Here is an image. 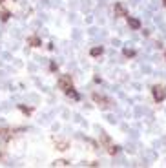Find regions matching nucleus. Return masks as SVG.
Returning <instances> with one entry per match:
<instances>
[{
    "instance_id": "obj_1",
    "label": "nucleus",
    "mask_w": 166,
    "mask_h": 168,
    "mask_svg": "<svg viewBox=\"0 0 166 168\" xmlns=\"http://www.w3.org/2000/svg\"><path fill=\"white\" fill-rule=\"evenodd\" d=\"M88 35L93 38V40H106V31H102V29H99V28H89L88 29Z\"/></svg>"
},
{
    "instance_id": "obj_2",
    "label": "nucleus",
    "mask_w": 166,
    "mask_h": 168,
    "mask_svg": "<svg viewBox=\"0 0 166 168\" xmlns=\"http://www.w3.org/2000/svg\"><path fill=\"white\" fill-rule=\"evenodd\" d=\"M142 157H144V163L148 165V161H155V159H157V152L152 150V148H146L144 154H142Z\"/></svg>"
},
{
    "instance_id": "obj_3",
    "label": "nucleus",
    "mask_w": 166,
    "mask_h": 168,
    "mask_svg": "<svg viewBox=\"0 0 166 168\" xmlns=\"http://www.w3.org/2000/svg\"><path fill=\"white\" fill-rule=\"evenodd\" d=\"M153 97H155V101H163V99L166 97V88L155 86V88H153Z\"/></svg>"
},
{
    "instance_id": "obj_4",
    "label": "nucleus",
    "mask_w": 166,
    "mask_h": 168,
    "mask_svg": "<svg viewBox=\"0 0 166 168\" xmlns=\"http://www.w3.org/2000/svg\"><path fill=\"white\" fill-rule=\"evenodd\" d=\"M58 86L62 88V90H71V81H69L68 77H60L58 79Z\"/></svg>"
},
{
    "instance_id": "obj_5",
    "label": "nucleus",
    "mask_w": 166,
    "mask_h": 168,
    "mask_svg": "<svg viewBox=\"0 0 166 168\" xmlns=\"http://www.w3.org/2000/svg\"><path fill=\"white\" fill-rule=\"evenodd\" d=\"M80 9H82L84 13L91 11V2H89V0H82V2H80Z\"/></svg>"
},
{
    "instance_id": "obj_6",
    "label": "nucleus",
    "mask_w": 166,
    "mask_h": 168,
    "mask_svg": "<svg viewBox=\"0 0 166 168\" xmlns=\"http://www.w3.org/2000/svg\"><path fill=\"white\" fill-rule=\"evenodd\" d=\"M71 38H73V40H80V38H82V31H80V29H77V28H75L73 29V31H71Z\"/></svg>"
},
{
    "instance_id": "obj_7",
    "label": "nucleus",
    "mask_w": 166,
    "mask_h": 168,
    "mask_svg": "<svg viewBox=\"0 0 166 168\" xmlns=\"http://www.w3.org/2000/svg\"><path fill=\"white\" fill-rule=\"evenodd\" d=\"M113 165H115V166H126V165H130V163L124 161V157H115V159H113Z\"/></svg>"
},
{
    "instance_id": "obj_8",
    "label": "nucleus",
    "mask_w": 166,
    "mask_h": 168,
    "mask_svg": "<svg viewBox=\"0 0 166 168\" xmlns=\"http://www.w3.org/2000/svg\"><path fill=\"white\" fill-rule=\"evenodd\" d=\"M26 101H29V102H35V104H37V102L40 101V97L37 95V93H29V95H26Z\"/></svg>"
},
{
    "instance_id": "obj_9",
    "label": "nucleus",
    "mask_w": 166,
    "mask_h": 168,
    "mask_svg": "<svg viewBox=\"0 0 166 168\" xmlns=\"http://www.w3.org/2000/svg\"><path fill=\"white\" fill-rule=\"evenodd\" d=\"M106 121L110 122V124H117V122H119L117 115H113V113H108V115H106Z\"/></svg>"
},
{
    "instance_id": "obj_10",
    "label": "nucleus",
    "mask_w": 166,
    "mask_h": 168,
    "mask_svg": "<svg viewBox=\"0 0 166 168\" xmlns=\"http://www.w3.org/2000/svg\"><path fill=\"white\" fill-rule=\"evenodd\" d=\"M115 9H117V13L120 17H124V13H126V6H122V4H115Z\"/></svg>"
},
{
    "instance_id": "obj_11",
    "label": "nucleus",
    "mask_w": 166,
    "mask_h": 168,
    "mask_svg": "<svg viewBox=\"0 0 166 168\" xmlns=\"http://www.w3.org/2000/svg\"><path fill=\"white\" fill-rule=\"evenodd\" d=\"M133 115H135V117H142V115H144V108H142V106H135Z\"/></svg>"
},
{
    "instance_id": "obj_12",
    "label": "nucleus",
    "mask_w": 166,
    "mask_h": 168,
    "mask_svg": "<svg viewBox=\"0 0 166 168\" xmlns=\"http://www.w3.org/2000/svg\"><path fill=\"white\" fill-rule=\"evenodd\" d=\"M140 71H142L144 75H150L153 70H152V66H148V64H142V66H140Z\"/></svg>"
},
{
    "instance_id": "obj_13",
    "label": "nucleus",
    "mask_w": 166,
    "mask_h": 168,
    "mask_svg": "<svg viewBox=\"0 0 166 168\" xmlns=\"http://www.w3.org/2000/svg\"><path fill=\"white\" fill-rule=\"evenodd\" d=\"M130 28H133V29H137V28H140V22L137 20V18H130Z\"/></svg>"
},
{
    "instance_id": "obj_14",
    "label": "nucleus",
    "mask_w": 166,
    "mask_h": 168,
    "mask_svg": "<svg viewBox=\"0 0 166 168\" xmlns=\"http://www.w3.org/2000/svg\"><path fill=\"white\" fill-rule=\"evenodd\" d=\"M130 139H132V141H137V139H139V132H137V130H130Z\"/></svg>"
},
{
    "instance_id": "obj_15",
    "label": "nucleus",
    "mask_w": 166,
    "mask_h": 168,
    "mask_svg": "<svg viewBox=\"0 0 166 168\" xmlns=\"http://www.w3.org/2000/svg\"><path fill=\"white\" fill-rule=\"evenodd\" d=\"M89 53H91L93 57H97V55H100V53H102V48H99V46H97V48H91V51H89Z\"/></svg>"
},
{
    "instance_id": "obj_16",
    "label": "nucleus",
    "mask_w": 166,
    "mask_h": 168,
    "mask_svg": "<svg viewBox=\"0 0 166 168\" xmlns=\"http://www.w3.org/2000/svg\"><path fill=\"white\" fill-rule=\"evenodd\" d=\"M0 15H2L4 18H7V9L4 7V4H2V2H0Z\"/></svg>"
},
{
    "instance_id": "obj_17",
    "label": "nucleus",
    "mask_w": 166,
    "mask_h": 168,
    "mask_svg": "<svg viewBox=\"0 0 166 168\" xmlns=\"http://www.w3.org/2000/svg\"><path fill=\"white\" fill-rule=\"evenodd\" d=\"M133 53H135V51H133V49L130 48V46H128L126 49H124V55H126V57H133Z\"/></svg>"
},
{
    "instance_id": "obj_18",
    "label": "nucleus",
    "mask_w": 166,
    "mask_h": 168,
    "mask_svg": "<svg viewBox=\"0 0 166 168\" xmlns=\"http://www.w3.org/2000/svg\"><path fill=\"white\" fill-rule=\"evenodd\" d=\"M126 150L130 152V154H133V152H135V144H133V142H128V144H126Z\"/></svg>"
},
{
    "instance_id": "obj_19",
    "label": "nucleus",
    "mask_w": 166,
    "mask_h": 168,
    "mask_svg": "<svg viewBox=\"0 0 166 168\" xmlns=\"http://www.w3.org/2000/svg\"><path fill=\"white\" fill-rule=\"evenodd\" d=\"M69 20H71L73 24H77V22H79V17H77L75 13H71V15H69Z\"/></svg>"
},
{
    "instance_id": "obj_20",
    "label": "nucleus",
    "mask_w": 166,
    "mask_h": 168,
    "mask_svg": "<svg viewBox=\"0 0 166 168\" xmlns=\"http://www.w3.org/2000/svg\"><path fill=\"white\" fill-rule=\"evenodd\" d=\"M0 57H2L4 60H11V58H13L11 55H9V53H0Z\"/></svg>"
},
{
    "instance_id": "obj_21",
    "label": "nucleus",
    "mask_w": 166,
    "mask_h": 168,
    "mask_svg": "<svg viewBox=\"0 0 166 168\" xmlns=\"http://www.w3.org/2000/svg\"><path fill=\"white\" fill-rule=\"evenodd\" d=\"M155 22H157V24H163V15H161V13L155 15Z\"/></svg>"
},
{
    "instance_id": "obj_22",
    "label": "nucleus",
    "mask_w": 166,
    "mask_h": 168,
    "mask_svg": "<svg viewBox=\"0 0 166 168\" xmlns=\"http://www.w3.org/2000/svg\"><path fill=\"white\" fill-rule=\"evenodd\" d=\"M66 165H68V163L62 161V159H60V161H55V166H66Z\"/></svg>"
},
{
    "instance_id": "obj_23",
    "label": "nucleus",
    "mask_w": 166,
    "mask_h": 168,
    "mask_svg": "<svg viewBox=\"0 0 166 168\" xmlns=\"http://www.w3.org/2000/svg\"><path fill=\"white\" fill-rule=\"evenodd\" d=\"M28 70L31 71V73H35V71H37V66H35V64H29V66H28Z\"/></svg>"
},
{
    "instance_id": "obj_24",
    "label": "nucleus",
    "mask_w": 166,
    "mask_h": 168,
    "mask_svg": "<svg viewBox=\"0 0 166 168\" xmlns=\"http://www.w3.org/2000/svg\"><path fill=\"white\" fill-rule=\"evenodd\" d=\"M29 42H31V44H33V46H38V44H40V40H38V38H37V37H35V38H31V40H29Z\"/></svg>"
},
{
    "instance_id": "obj_25",
    "label": "nucleus",
    "mask_w": 166,
    "mask_h": 168,
    "mask_svg": "<svg viewBox=\"0 0 166 168\" xmlns=\"http://www.w3.org/2000/svg\"><path fill=\"white\" fill-rule=\"evenodd\" d=\"M133 88H135V90H137V91H140V90H142V86H140L139 82H133Z\"/></svg>"
},
{
    "instance_id": "obj_26",
    "label": "nucleus",
    "mask_w": 166,
    "mask_h": 168,
    "mask_svg": "<svg viewBox=\"0 0 166 168\" xmlns=\"http://www.w3.org/2000/svg\"><path fill=\"white\" fill-rule=\"evenodd\" d=\"M112 44H113L115 48H117V46H120V40H119V38H113V40H112Z\"/></svg>"
},
{
    "instance_id": "obj_27",
    "label": "nucleus",
    "mask_w": 166,
    "mask_h": 168,
    "mask_svg": "<svg viewBox=\"0 0 166 168\" xmlns=\"http://www.w3.org/2000/svg\"><path fill=\"white\" fill-rule=\"evenodd\" d=\"M68 97H71V99H77L79 95H77V93H75V91H68Z\"/></svg>"
},
{
    "instance_id": "obj_28",
    "label": "nucleus",
    "mask_w": 166,
    "mask_h": 168,
    "mask_svg": "<svg viewBox=\"0 0 166 168\" xmlns=\"http://www.w3.org/2000/svg\"><path fill=\"white\" fill-rule=\"evenodd\" d=\"M110 152H112V154H117V152H119V146H112V148H110Z\"/></svg>"
},
{
    "instance_id": "obj_29",
    "label": "nucleus",
    "mask_w": 166,
    "mask_h": 168,
    "mask_svg": "<svg viewBox=\"0 0 166 168\" xmlns=\"http://www.w3.org/2000/svg\"><path fill=\"white\" fill-rule=\"evenodd\" d=\"M40 37H48V29H40Z\"/></svg>"
},
{
    "instance_id": "obj_30",
    "label": "nucleus",
    "mask_w": 166,
    "mask_h": 168,
    "mask_svg": "<svg viewBox=\"0 0 166 168\" xmlns=\"http://www.w3.org/2000/svg\"><path fill=\"white\" fill-rule=\"evenodd\" d=\"M31 26H33V28H40V22H38V20H35V22L31 24Z\"/></svg>"
},
{
    "instance_id": "obj_31",
    "label": "nucleus",
    "mask_w": 166,
    "mask_h": 168,
    "mask_svg": "<svg viewBox=\"0 0 166 168\" xmlns=\"http://www.w3.org/2000/svg\"><path fill=\"white\" fill-rule=\"evenodd\" d=\"M139 2H140V0H130V4H132V6H137Z\"/></svg>"
},
{
    "instance_id": "obj_32",
    "label": "nucleus",
    "mask_w": 166,
    "mask_h": 168,
    "mask_svg": "<svg viewBox=\"0 0 166 168\" xmlns=\"http://www.w3.org/2000/svg\"><path fill=\"white\" fill-rule=\"evenodd\" d=\"M0 126H6V121L4 119H0Z\"/></svg>"
},
{
    "instance_id": "obj_33",
    "label": "nucleus",
    "mask_w": 166,
    "mask_h": 168,
    "mask_svg": "<svg viewBox=\"0 0 166 168\" xmlns=\"http://www.w3.org/2000/svg\"><path fill=\"white\" fill-rule=\"evenodd\" d=\"M164 6H166V0H164Z\"/></svg>"
},
{
    "instance_id": "obj_34",
    "label": "nucleus",
    "mask_w": 166,
    "mask_h": 168,
    "mask_svg": "<svg viewBox=\"0 0 166 168\" xmlns=\"http://www.w3.org/2000/svg\"><path fill=\"white\" fill-rule=\"evenodd\" d=\"M164 77H166V75H164Z\"/></svg>"
}]
</instances>
